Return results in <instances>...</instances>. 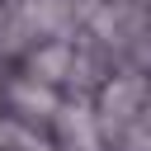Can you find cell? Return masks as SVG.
<instances>
[{
	"label": "cell",
	"instance_id": "obj_1",
	"mask_svg": "<svg viewBox=\"0 0 151 151\" xmlns=\"http://www.w3.org/2000/svg\"><path fill=\"white\" fill-rule=\"evenodd\" d=\"M9 99L19 104L24 118H52V113H61L52 85H42V80H14V85H9Z\"/></svg>",
	"mask_w": 151,
	"mask_h": 151
},
{
	"label": "cell",
	"instance_id": "obj_2",
	"mask_svg": "<svg viewBox=\"0 0 151 151\" xmlns=\"http://www.w3.org/2000/svg\"><path fill=\"white\" fill-rule=\"evenodd\" d=\"M71 66H76V57H71V47H66V42H47L42 52H33V57H28V71H33V80H42V85L66 80V76H71Z\"/></svg>",
	"mask_w": 151,
	"mask_h": 151
},
{
	"label": "cell",
	"instance_id": "obj_3",
	"mask_svg": "<svg viewBox=\"0 0 151 151\" xmlns=\"http://www.w3.org/2000/svg\"><path fill=\"white\" fill-rule=\"evenodd\" d=\"M0 94H5V90H0Z\"/></svg>",
	"mask_w": 151,
	"mask_h": 151
}]
</instances>
